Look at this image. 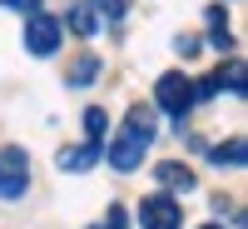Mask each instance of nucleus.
I'll list each match as a JSON object with an SVG mask.
<instances>
[{
	"instance_id": "nucleus-2",
	"label": "nucleus",
	"mask_w": 248,
	"mask_h": 229,
	"mask_svg": "<svg viewBox=\"0 0 248 229\" xmlns=\"http://www.w3.org/2000/svg\"><path fill=\"white\" fill-rule=\"evenodd\" d=\"M154 100H159V110L169 115V120H184L194 110V80L189 75H179V70H169V75H159V85H154Z\"/></svg>"
},
{
	"instance_id": "nucleus-5",
	"label": "nucleus",
	"mask_w": 248,
	"mask_h": 229,
	"mask_svg": "<svg viewBox=\"0 0 248 229\" xmlns=\"http://www.w3.org/2000/svg\"><path fill=\"white\" fill-rule=\"evenodd\" d=\"M139 224L144 229H179L184 224V210H179L174 194H149L139 204Z\"/></svg>"
},
{
	"instance_id": "nucleus-8",
	"label": "nucleus",
	"mask_w": 248,
	"mask_h": 229,
	"mask_svg": "<svg viewBox=\"0 0 248 229\" xmlns=\"http://www.w3.org/2000/svg\"><path fill=\"white\" fill-rule=\"evenodd\" d=\"M99 25H105V20H99L85 0H79V5H70V30H75V35H94Z\"/></svg>"
},
{
	"instance_id": "nucleus-3",
	"label": "nucleus",
	"mask_w": 248,
	"mask_h": 229,
	"mask_svg": "<svg viewBox=\"0 0 248 229\" xmlns=\"http://www.w3.org/2000/svg\"><path fill=\"white\" fill-rule=\"evenodd\" d=\"M30 190V155L20 144H0V199H20Z\"/></svg>"
},
{
	"instance_id": "nucleus-6",
	"label": "nucleus",
	"mask_w": 248,
	"mask_h": 229,
	"mask_svg": "<svg viewBox=\"0 0 248 229\" xmlns=\"http://www.w3.org/2000/svg\"><path fill=\"white\" fill-rule=\"evenodd\" d=\"M99 159H105V150H99V144H65V150L55 155V164H60V170H70V175L94 170Z\"/></svg>"
},
{
	"instance_id": "nucleus-9",
	"label": "nucleus",
	"mask_w": 248,
	"mask_h": 229,
	"mask_svg": "<svg viewBox=\"0 0 248 229\" xmlns=\"http://www.w3.org/2000/svg\"><path fill=\"white\" fill-rule=\"evenodd\" d=\"M85 5H90V10L99 15V20H109V25L129 15V0H85Z\"/></svg>"
},
{
	"instance_id": "nucleus-14",
	"label": "nucleus",
	"mask_w": 248,
	"mask_h": 229,
	"mask_svg": "<svg viewBox=\"0 0 248 229\" xmlns=\"http://www.w3.org/2000/svg\"><path fill=\"white\" fill-rule=\"evenodd\" d=\"M199 229H223V224H199Z\"/></svg>"
},
{
	"instance_id": "nucleus-1",
	"label": "nucleus",
	"mask_w": 248,
	"mask_h": 229,
	"mask_svg": "<svg viewBox=\"0 0 248 229\" xmlns=\"http://www.w3.org/2000/svg\"><path fill=\"white\" fill-rule=\"evenodd\" d=\"M149 144H154V115L144 110V105H134L129 115H124L119 135L105 144V159H109V170H119V175L139 170V164H144V155H149Z\"/></svg>"
},
{
	"instance_id": "nucleus-10",
	"label": "nucleus",
	"mask_w": 248,
	"mask_h": 229,
	"mask_svg": "<svg viewBox=\"0 0 248 229\" xmlns=\"http://www.w3.org/2000/svg\"><path fill=\"white\" fill-rule=\"evenodd\" d=\"M94 75H99V55H79L70 65V85H90Z\"/></svg>"
},
{
	"instance_id": "nucleus-11",
	"label": "nucleus",
	"mask_w": 248,
	"mask_h": 229,
	"mask_svg": "<svg viewBox=\"0 0 248 229\" xmlns=\"http://www.w3.org/2000/svg\"><path fill=\"white\" fill-rule=\"evenodd\" d=\"M214 164H243V135H233L229 144L214 150Z\"/></svg>"
},
{
	"instance_id": "nucleus-12",
	"label": "nucleus",
	"mask_w": 248,
	"mask_h": 229,
	"mask_svg": "<svg viewBox=\"0 0 248 229\" xmlns=\"http://www.w3.org/2000/svg\"><path fill=\"white\" fill-rule=\"evenodd\" d=\"M0 5H5V10H25V15H30V10H40V0H0Z\"/></svg>"
},
{
	"instance_id": "nucleus-4",
	"label": "nucleus",
	"mask_w": 248,
	"mask_h": 229,
	"mask_svg": "<svg viewBox=\"0 0 248 229\" xmlns=\"http://www.w3.org/2000/svg\"><path fill=\"white\" fill-rule=\"evenodd\" d=\"M60 20L50 15V10H30L25 15V50L35 55V60H50L55 50H60Z\"/></svg>"
},
{
	"instance_id": "nucleus-7",
	"label": "nucleus",
	"mask_w": 248,
	"mask_h": 229,
	"mask_svg": "<svg viewBox=\"0 0 248 229\" xmlns=\"http://www.w3.org/2000/svg\"><path fill=\"white\" fill-rule=\"evenodd\" d=\"M154 175H159V184H164V190H194V175L184 170V164H174V159H169V164H159Z\"/></svg>"
},
{
	"instance_id": "nucleus-13",
	"label": "nucleus",
	"mask_w": 248,
	"mask_h": 229,
	"mask_svg": "<svg viewBox=\"0 0 248 229\" xmlns=\"http://www.w3.org/2000/svg\"><path fill=\"white\" fill-rule=\"evenodd\" d=\"M99 229H124V210H119V204H114V210H109V219L99 224Z\"/></svg>"
}]
</instances>
